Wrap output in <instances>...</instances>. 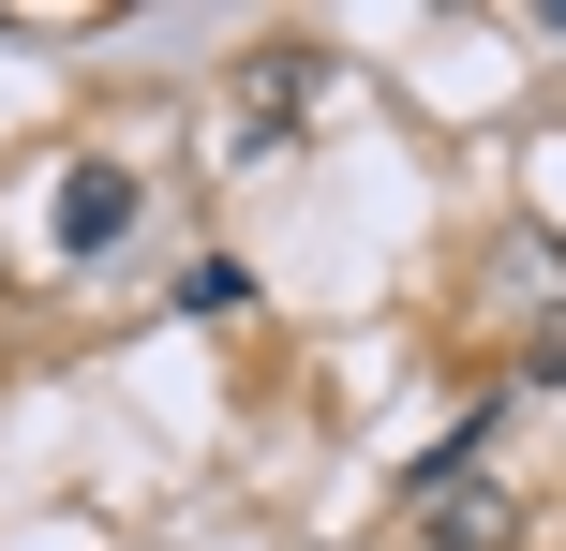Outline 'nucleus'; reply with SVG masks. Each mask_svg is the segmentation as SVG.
Returning <instances> with one entry per match:
<instances>
[{
	"label": "nucleus",
	"mask_w": 566,
	"mask_h": 551,
	"mask_svg": "<svg viewBox=\"0 0 566 551\" xmlns=\"http://www.w3.org/2000/svg\"><path fill=\"white\" fill-rule=\"evenodd\" d=\"M119 224H135V165H75V194H60V254H105Z\"/></svg>",
	"instance_id": "nucleus-1"
},
{
	"label": "nucleus",
	"mask_w": 566,
	"mask_h": 551,
	"mask_svg": "<svg viewBox=\"0 0 566 551\" xmlns=\"http://www.w3.org/2000/svg\"><path fill=\"white\" fill-rule=\"evenodd\" d=\"M239 298H254V284H239V254H195V268H179V314H239Z\"/></svg>",
	"instance_id": "nucleus-4"
},
{
	"label": "nucleus",
	"mask_w": 566,
	"mask_h": 551,
	"mask_svg": "<svg viewBox=\"0 0 566 551\" xmlns=\"http://www.w3.org/2000/svg\"><path fill=\"white\" fill-rule=\"evenodd\" d=\"M492 537H507L492 492H432V551H492Z\"/></svg>",
	"instance_id": "nucleus-2"
},
{
	"label": "nucleus",
	"mask_w": 566,
	"mask_h": 551,
	"mask_svg": "<svg viewBox=\"0 0 566 551\" xmlns=\"http://www.w3.org/2000/svg\"><path fill=\"white\" fill-rule=\"evenodd\" d=\"M298 105H313V60L269 45V60H254V119H298Z\"/></svg>",
	"instance_id": "nucleus-3"
}]
</instances>
